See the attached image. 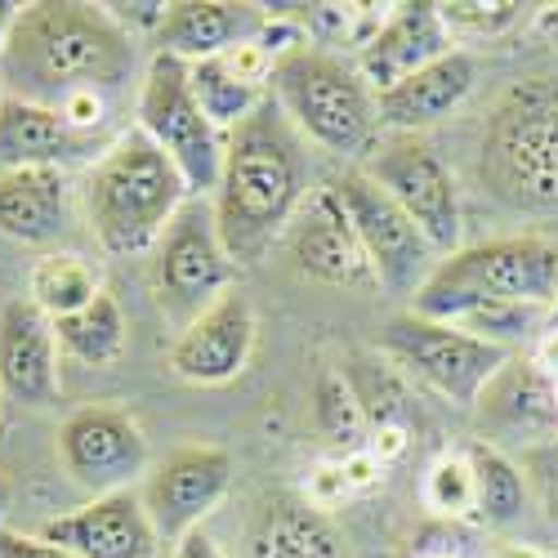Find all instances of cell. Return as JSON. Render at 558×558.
<instances>
[{"label": "cell", "mask_w": 558, "mask_h": 558, "mask_svg": "<svg viewBox=\"0 0 558 558\" xmlns=\"http://www.w3.org/2000/svg\"><path fill=\"white\" fill-rule=\"evenodd\" d=\"M291 251L304 277L327 287H376V272L366 264V251L344 215V202L336 189H313L295 215L291 228Z\"/></svg>", "instance_id": "cell-17"}, {"label": "cell", "mask_w": 558, "mask_h": 558, "mask_svg": "<svg viewBox=\"0 0 558 558\" xmlns=\"http://www.w3.org/2000/svg\"><path fill=\"white\" fill-rule=\"evenodd\" d=\"M558 295V242L541 232L523 238H496L483 246H464L425 277V287L411 295V313L429 322H456L492 300H523L554 304Z\"/></svg>", "instance_id": "cell-5"}, {"label": "cell", "mask_w": 558, "mask_h": 558, "mask_svg": "<svg viewBox=\"0 0 558 558\" xmlns=\"http://www.w3.org/2000/svg\"><path fill=\"white\" fill-rule=\"evenodd\" d=\"M170 558H223V549L215 545V536L206 527H197V532H189L170 549Z\"/></svg>", "instance_id": "cell-35"}, {"label": "cell", "mask_w": 558, "mask_h": 558, "mask_svg": "<svg viewBox=\"0 0 558 558\" xmlns=\"http://www.w3.org/2000/svg\"><path fill=\"white\" fill-rule=\"evenodd\" d=\"M59 336L54 317H45L32 295H19L0 308V389L27 407H54L59 385Z\"/></svg>", "instance_id": "cell-18"}, {"label": "cell", "mask_w": 558, "mask_h": 558, "mask_svg": "<svg viewBox=\"0 0 558 558\" xmlns=\"http://www.w3.org/2000/svg\"><path fill=\"white\" fill-rule=\"evenodd\" d=\"M268 95L282 104L300 138L327 153H362L376 138V89L357 72V63L300 45L272 63Z\"/></svg>", "instance_id": "cell-6"}, {"label": "cell", "mask_w": 558, "mask_h": 558, "mask_svg": "<svg viewBox=\"0 0 558 558\" xmlns=\"http://www.w3.org/2000/svg\"><path fill=\"white\" fill-rule=\"evenodd\" d=\"M189 197L179 166L138 125L112 138L85 174V215L108 255L153 251Z\"/></svg>", "instance_id": "cell-3"}, {"label": "cell", "mask_w": 558, "mask_h": 558, "mask_svg": "<svg viewBox=\"0 0 558 558\" xmlns=\"http://www.w3.org/2000/svg\"><path fill=\"white\" fill-rule=\"evenodd\" d=\"M425 558H456V554H425Z\"/></svg>", "instance_id": "cell-42"}, {"label": "cell", "mask_w": 558, "mask_h": 558, "mask_svg": "<svg viewBox=\"0 0 558 558\" xmlns=\"http://www.w3.org/2000/svg\"><path fill=\"white\" fill-rule=\"evenodd\" d=\"M478 174L509 210H558V81L527 76L487 117Z\"/></svg>", "instance_id": "cell-4"}, {"label": "cell", "mask_w": 558, "mask_h": 558, "mask_svg": "<svg viewBox=\"0 0 558 558\" xmlns=\"http://www.w3.org/2000/svg\"><path fill=\"white\" fill-rule=\"evenodd\" d=\"M59 460L89 500L134 492V478L148 474V438L121 407H81L59 429Z\"/></svg>", "instance_id": "cell-12"}, {"label": "cell", "mask_w": 558, "mask_h": 558, "mask_svg": "<svg viewBox=\"0 0 558 558\" xmlns=\"http://www.w3.org/2000/svg\"><path fill=\"white\" fill-rule=\"evenodd\" d=\"M313 415H317V429L327 442H336L344 456L349 451H362L371 429H366V415L349 389V380L340 376V371H322L317 380V393H313Z\"/></svg>", "instance_id": "cell-29"}, {"label": "cell", "mask_w": 558, "mask_h": 558, "mask_svg": "<svg viewBox=\"0 0 558 558\" xmlns=\"http://www.w3.org/2000/svg\"><path fill=\"white\" fill-rule=\"evenodd\" d=\"M519 470H523V478H527V492H536L549 527H558V438H549V442L523 451Z\"/></svg>", "instance_id": "cell-33"}, {"label": "cell", "mask_w": 558, "mask_h": 558, "mask_svg": "<svg viewBox=\"0 0 558 558\" xmlns=\"http://www.w3.org/2000/svg\"><path fill=\"white\" fill-rule=\"evenodd\" d=\"M380 353H389L407 376L425 380L434 393H442L456 407H478L483 389L496 380V371L514 357L470 331L415 313L393 317L380 331Z\"/></svg>", "instance_id": "cell-9"}, {"label": "cell", "mask_w": 558, "mask_h": 558, "mask_svg": "<svg viewBox=\"0 0 558 558\" xmlns=\"http://www.w3.org/2000/svg\"><path fill=\"white\" fill-rule=\"evenodd\" d=\"M232 282H238V264H232L219 238L215 206L206 197H189L183 210L170 219L153 259V287L161 308L189 327L215 300L232 291Z\"/></svg>", "instance_id": "cell-8"}, {"label": "cell", "mask_w": 558, "mask_h": 558, "mask_svg": "<svg viewBox=\"0 0 558 558\" xmlns=\"http://www.w3.org/2000/svg\"><path fill=\"white\" fill-rule=\"evenodd\" d=\"M255 349V313L242 291L215 300L197 322L183 327L170 349V371L189 385H223L242 376Z\"/></svg>", "instance_id": "cell-15"}, {"label": "cell", "mask_w": 558, "mask_h": 558, "mask_svg": "<svg viewBox=\"0 0 558 558\" xmlns=\"http://www.w3.org/2000/svg\"><path fill=\"white\" fill-rule=\"evenodd\" d=\"M40 536L72 549L76 558H166V541L157 536L138 492L89 500L63 519H50Z\"/></svg>", "instance_id": "cell-14"}, {"label": "cell", "mask_w": 558, "mask_h": 558, "mask_svg": "<svg viewBox=\"0 0 558 558\" xmlns=\"http://www.w3.org/2000/svg\"><path fill=\"white\" fill-rule=\"evenodd\" d=\"M0 99H5V89H0Z\"/></svg>", "instance_id": "cell-44"}, {"label": "cell", "mask_w": 558, "mask_h": 558, "mask_svg": "<svg viewBox=\"0 0 558 558\" xmlns=\"http://www.w3.org/2000/svg\"><path fill=\"white\" fill-rule=\"evenodd\" d=\"M496 558H558V554H541V549H532V545H500Z\"/></svg>", "instance_id": "cell-39"}, {"label": "cell", "mask_w": 558, "mask_h": 558, "mask_svg": "<svg viewBox=\"0 0 558 558\" xmlns=\"http://www.w3.org/2000/svg\"><path fill=\"white\" fill-rule=\"evenodd\" d=\"M451 50H456V40L447 36L438 5H429V0H407V5H389L385 23L357 50L353 63H357L362 81L376 89V95H385V89L402 85L407 76L438 63Z\"/></svg>", "instance_id": "cell-16"}, {"label": "cell", "mask_w": 558, "mask_h": 558, "mask_svg": "<svg viewBox=\"0 0 558 558\" xmlns=\"http://www.w3.org/2000/svg\"><path fill=\"white\" fill-rule=\"evenodd\" d=\"M549 380H554V398H558V376H549Z\"/></svg>", "instance_id": "cell-43"}, {"label": "cell", "mask_w": 558, "mask_h": 558, "mask_svg": "<svg viewBox=\"0 0 558 558\" xmlns=\"http://www.w3.org/2000/svg\"><path fill=\"white\" fill-rule=\"evenodd\" d=\"M54 336H59V349L85 366H108L125 353V313L117 304V295H99L95 304H85L81 313L72 317H59L54 322Z\"/></svg>", "instance_id": "cell-27"}, {"label": "cell", "mask_w": 558, "mask_h": 558, "mask_svg": "<svg viewBox=\"0 0 558 558\" xmlns=\"http://www.w3.org/2000/svg\"><path fill=\"white\" fill-rule=\"evenodd\" d=\"M138 130L179 166L193 197H206L219 189L223 134L206 121L183 59L153 54L144 72V89H138Z\"/></svg>", "instance_id": "cell-7"}, {"label": "cell", "mask_w": 558, "mask_h": 558, "mask_svg": "<svg viewBox=\"0 0 558 558\" xmlns=\"http://www.w3.org/2000/svg\"><path fill=\"white\" fill-rule=\"evenodd\" d=\"M519 0H442L438 19L451 40H496L523 23Z\"/></svg>", "instance_id": "cell-30"}, {"label": "cell", "mask_w": 558, "mask_h": 558, "mask_svg": "<svg viewBox=\"0 0 558 558\" xmlns=\"http://www.w3.org/2000/svg\"><path fill=\"white\" fill-rule=\"evenodd\" d=\"M68 223L63 170H10L0 174V232L27 246L54 242Z\"/></svg>", "instance_id": "cell-24"}, {"label": "cell", "mask_w": 558, "mask_h": 558, "mask_svg": "<svg viewBox=\"0 0 558 558\" xmlns=\"http://www.w3.org/2000/svg\"><path fill=\"white\" fill-rule=\"evenodd\" d=\"M308 197L304 138L272 95L223 138L215 223L232 264H255Z\"/></svg>", "instance_id": "cell-2"}, {"label": "cell", "mask_w": 558, "mask_h": 558, "mask_svg": "<svg viewBox=\"0 0 558 558\" xmlns=\"http://www.w3.org/2000/svg\"><path fill=\"white\" fill-rule=\"evenodd\" d=\"M474 81H478L474 54L456 45V50L442 54L438 63L421 68L415 76H407L402 85L376 95V121L389 134H421V130L438 125L442 117H451L464 99H470Z\"/></svg>", "instance_id": "cell-21"}, {"label": "cell", "mask_w": 558, "mask_h": 558, "mask_svg": "<svg viewBox=\"0 0 558 558\" xmlns=\"http://www.w3.org/2000/svg\"><path fill=\"white\" fill-rule=\"evenodd\" d=\"M0 558H76V554L63 549V545H54V541H45L40 532L36 536H23V532L0 527Z\"/></svg>", "instance_id": "cell-34"}, {"label": "cell", "mask_w": 558, "mask_h": 558, "mask_svg": "<svg viewBox=\"0 0 558 558\" xmlns=\"http://www.w3.org/2000/svg\"><path fill=\"white\" fill-rule=\"evenodd\" d=\"M532 362L545 371V376H558V331H545L532 349Z\"/></svg>", "instance_id": "cell-36"}, {"label": "cell", "mask_w": 558, "mask_h": 558, "mask_svg": "<svg viewBox=\"0 0 558 558\" xmlns=\"http://www.w3.org/2000/svg\"><path fill=\"white\" fill-rule=\"evenodd\" d=\"M134 72V36L108 5L81 0H36L23 5L0 50V89L14 99L68 112L104 99Z\"/></svg>", "instance_id": "cell-1"}, {"label": "cell", "mask_w": 558, "mask_h": 558, "mask_svg": "<svg viewBox=\"0 0 558 558\" xmlns=\"http://www.w3.org/2000/svg\"><path fill=\"white\" fill-rule=\"evenodd\" d=\"M232 487V456L223 447H179L148 474L144 505L157 536L174 549Z\"/></svg>", "instance_id": "cell-13"}, {"label": "cell", "mask_w": 558, "mask_h": 558, "mask_svg": "<svg viewBox=\"0 0 558 558\" xmlns=\"http://www.w3.org/2000/svg\"><path fill=\"white\" fill-rule=\"evenodd\" d=\"M385 14H389V5H308L304 23L317 40L362 50V45L376 36V27L385 23Z\"/></svg>", "instance_id": "cell-32"}, {"label": "cell", "mask_w": 558, "mask_h": 558, "mask_svg": "<svg viewBox=\"0 0 558 558\" xmlns=\"http://www.w3.org/2000/svg\"><path fill=\"white\" fill-rule=\"evenodd\" d=\"M478 421H483V434L514 438V442H523V451L558 438L554 380L532 362V353L509 357L496 371V380L478 398Z\"/></svg>", "instance_id": "cell-20"}, {"label": "cell", "mask_w": 558, "mask_h": 558, "mask_svg": "<svg viewBox=\"0 0 558 558\" xmlns=\"http://www.w3.org/2000/svg\"><path fill=\"white\" fill-rule=\"evenodd\" d=\"M268 19L272 14L264 5H251V0H179L166 10V23L157 27L153 45L157 54L202 63L259 40Z\"/></svg>", "instance_id": "cell-19"}, {"label": "cell", "mask_w": 558, "mask_h": 558, "mask_svg": "<svg viewBox=\"0 0 558 558\" xmlns=\"http://www.w3.org/2000/svg\"><path fill=\"white\" fill-rule=\"evenodd\" d=\"M95 153V138L63 112L27 99H0V174L10 170H63Z\"/></svg>", "instance_id": "cell-22"}, {"label": "cell", "mask_w": 558, "mask_h": 558, "mask_svg": "<svg viewBox=\"0 0 558 558\" xmlns=\"http://www.w3.org/2000/svg\"><path fill=\"white\" fill-rule=\"evenodd\" d=\"M545 331H558V295H554V304H549V322H545Z\"/></svg>", "instance_id": "cell-41"}, {"label": "cell", "mask_w": 558, "mask_h": 558, "mask_svg": "<svg viewBox=\"0 0 558 558\" xmlns=\"http://www.w3.org/2000/svg\"><path fill=\"white\" fill-rule=\"evenodd\" d=\"M340 376L349 380V389L366 415V429H371L366 451L380 464H389L393 456L407 451V438H411V393H407L402 366L380 349H357L344 357Z\"/></svg>", "instance_id": "cell-23"}, {"label": "cell", "mask_w": 558, "mask_h": 558, "mask_svg": "<svg viewBox=\"0 0 558 558\" xmlns=\"http://www.w3.org/2000/svg\"><path fill=\"white\" fill-rule=\"evenodd\" d=\"M425 505L438 519H474V470L470 456H438L425 474Z\"/></svg>", "instance_id": "cell-31"}, {"label": "cell", "mask_w": 558, "mask_h": 558, "mask_svg": "<svg viewBox=\"0 0 558 558\" xmlns=\"http://www.w3.org/2000/svg\"><path fill=\"white\" fill-rule=\"evenodd\" d=\"M104 295L99 287V272L89 268L81 255L72 251H54V255H40L32 264V304L45 317H72L85 304H95Z\"/></svg>", "instance_id": "cell-28"}, {"label": "cell", "mask_w": 558, "mask_h": 558, "mask_svg": "<svg viewBox=\"0 0 558 558\" xmlns=\"http://www.w3.org/2000/svg\"><path fill=\"white\" fill-rule=\"evenodd\" d=\"M464 456H470V470H474V523L492 532L514 527L527 509V478L519 470V460L492 442H474Z\"/></svg>", "instance_id": "cell-26"}, {"label": "cell", "mask_w": 558, "mask_h": 558, "mask_svg": "<svg viewBox=\"0 0 558 558\" xmlns=\"http://www.w3.org/2000/svg\"><path fill=\"white\" fill-rule=\"evenodd\" d=\"M251 558H344V545L308 500H272L251 536Z\"/></svg>", "instance_id": "cell-25"}, {"label": "cell", "mask_w": 558, "mask_h": 558, "mask_svg": "<svg viewBox=\"0 0 558 558\" xmlns=\"http://www.w3.org/2000/svg\"><path fill=\"white\" fill-rule=\"evenodd\" d=\"M331 189L344 202V215L366 251V264L376 272V287L411 300L425 287V277L438 268V251L429 246V238L411 223V215L380 183H371L362 170H344Z\"/></svg>", "instance_id": "cell-10"}, {"label": "cell", "mask_w": 558, "mask_h": 558, "mask_svg": "<svg viewBox=\"0 0 558 558\" xmlns=\"http://www.w3.org/2000/svg\"><path fill=\"white\" fill-rule=\"evenodd\" d=\"M536 27H541V36L554 45V50H558V5H545V10L536 14Z\"/></svg>", "instance_id": "cell-37"}, {"label": "cell", "mask_w": 558, "mask_h": 558, "mask_svg": "<svg viewBox=\"0 0 558 558\" xmlns=\"http://www.w3.org/2000/svg\"><path fill=\"white\" fill-rule=\"evenodd\" d=\"M10 500H14V487H10V478H5V474H0V519L10 514Z\"/></svg>", "instance_id": "cell-40"}, {"label": "cell", "mask_w": 558, "mask_h": 558, "mask_svg": "<svg viewBox=\"0 0 558 558\" xmlns=\"http://www.w3.org/2000/svg\"><path fill=\"white\" fill-rule=\"evenodd\" d=\"M362 174L411 215V223L425 232L429 246L447 259L460 251V197L456 179L442 166V157L425 144L421 134H389L371 148Z\"/></svg>", "instance_id": "cell-11"}, {"label": "cell", "mask_w": 558, "mask_h": 558, "mask_svg": "<svg viewBox=\"0 0 558 558\" xmlns=\"http://www.w3.org/2000/svg\"><path fill=\"white\" fill-rule=\"evenodd\" d=\"M23 5H14V0H0V50H5V40L14 32V19H19Z\"/></svg>", "instance_id": "cell-38"}]
</instances>
